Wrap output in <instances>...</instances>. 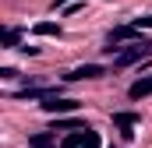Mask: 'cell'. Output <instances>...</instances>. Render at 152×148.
<instances>
[{"mask_svg": "<svg viewBox=\"0 0 152 148\" xmlns=\"http://www.w3.org/2000/svg\"><path fill=\"white\" fill-rule=\"evenodd\" d=\"M127 95H131V99H145V95H152V74L142 78V81H134V85L127 88Z\"/></svg>", "mask_w": 152, "mask_h": 148, "instance_id": "8", "label": "cell"}, {"mask_svg": "<svg viewBox=\"0 0 152 148\" xmlns=\"http://www.w3.org/2000/svg\"><path fill=\"white\" fill-rule=\"evenodd\" d=\"M78 127H85L81 120H57L53 123V131H78Z\"/></svg>", "mask_w": 152, "mask_h": 148, "instance_id": "11", "label": "cell"}, {"mask_svg": "<svg viewBox=\"0 0 152 148\" xmlns=\"http://www.w3.org/2000/svg\"><path fill=\"white\" fill-rule=\"evenodd\" d=\"M60 148H99V134L92 127H78V131H67L64 145Z\"/></svg>", "mask_w": 152, "mask_h": 148, "instance_id": "2", "label": "cell"}, {"mask_svg": "<svg viewBox=\"0 0 152 148\" xmlns=\"http://www.w3.org/2000/svg\"><path fill=\"white\" fill-rule=\"evenodd\" d=\"M57 131L50 127V131H36V134H28V148H57Z\"/></svg>", "mask_w": 152, "mask_h": 148, "instance_id": "6", "label": "cell"}, {"mask_svg": "<svg viewBox=\"0 0 152 148\" xmlns=\"http://www.w3.org/2000/svg\"><path fill=\"white\" fill-rule=\"evenodd\" d=\"M138 32H142L138 25H117L113 32H110V46H106V53H117V49H120V42H127V39H134Z\"/></svg>", "mask_w": 152, "mask_h": 148, "instance_id": "3", "label": "cell"}, {"mask_svg": "<svg viewBox=\"0 0 152 148\" xmlns=\"http://www.w3.org/2000/svg\"><path fill=\"white\" fill-rule=\"evenodd\" d=\"M103 74H106L103 64H81V67H75V71H67L64 78H67V81H85V78H103Z\"/></svg>", "mask_w": 152, "mask_h": 148, "instance_id": "5", "label": "cell"}, {"mask_svg": "<svg viewBox=\"0 0 152 148\" xmlns=\"http://www.w3.org/2000/svg\"><path fill=\"white\" fill-rule=\"evenodd\" d=\"M18 39H21V28H4V46H7V49H14Z\"/></svg>", "mask_w": 152, "mask_h": 148, "instance_id": "10", "label": "cell"}, {"mask_svg": "<svg viewBox=\"0 0 152 148\" xmlns=\"http://www.w3.org/2000/svg\"><path fill=\"white\" fill-rule=\"evenodd\" d=\"M78 106H81L78 99H57V95H50V99L42 102V110H46V113H53V116H60V113H75Z\"/></svg>", "mask_w": 152, "mask_h": 148, "instance_id": "4", "label": "cell"}, {"mask_svg": "<svg viewBox=\"0 0 152 148\" xmlns=\"http://www.w3.org/2000/svg\"><path fill=\"white\" fill-rule=\"evenodd\" d=\"M64 4H71V0H57V7H64Z\"/></svg>", "mask_w": 152, "mask_h": 148, "instance_id": "13", "label": "cell"}, {"mask_svg": "<svg viewBox=\"0 0 152 148\" xmlns=\"http://www.w3.org/2000/svg\"><path fill=\"white\" fill-rule=\"evenodd\" d=\"M152 57V39H134L131 46H120L113 53V67H131L138 60H149Z\"/></svg>", "mask_w": 152, "mask_h": 148, "instance_id": "1", "label": "cell"}, {"mask_svg": "<svg viewBox=\"0 0 152 148\" xmlns=\"http://www.w3.org/2000/svg\"><path fill=\"white\" fill-rule=\"evenodd\" d=\"M113 123L120 127V134H124V138H131V134H134L131 127L138 123V113H113Z\"/></svg>", "mask_w": 152, "mask_h": 148, "instance_id": "7", "label": "cell"}, {"mask_svg": "<svg viewBox=\"0 0 152 148\" xmlns=\"http://www.w3.org/2000/svg\"><path fill=\"white\" fill-rule=\"evenodd\" d=\"M131 25H138V28H152V14H149V18H134Z\"/></svg>", "mask_w": 152, "mask_h": 148, "instance_id": "12", "label": "cell"}, {"mask_svg": "<svg viewBox=\"0 0 152 148\" xmlns=\"http://www.w3.org/2000/svg\"><path fill=\"white\" fill-rule=\"evenodd\" d=\"M32 32H36V36H60V25H53V21H39Z\"/></svg>", "mask_w": 152, "mask_h": 148, "instance_id": "9", "label": "cell"}]
</instances>
